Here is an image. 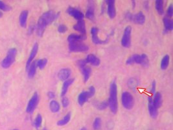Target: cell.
<instances>
[{"label":"cell","instance_id":"obj_37","mask_svg":"<svg viewBox=\"0 0 173 130\" xmlns=\"http://www.w3.org/2000/svg\"><path fill=\"white\" fill-rule=\"evenodd\" d=\"M68 30V27L66 25L60 24L58 27V32L60 33H65Z\"/></svg>","mask_w":173,"mask_h":130},{"label":"cell","instance_id":"obj_33","mask_svg":"<svg viewBox=\"0 0 173 130\" xmlns=\"http://www.w3.org/2000/svg\"><path fill=\"white\" fill-rule=\"evenodd\" d=\"M11 10V7H9L7 4L3 2L0 1V11L8 12Z\"/></svg>","mask_w":173,"mask_h":130},{"label":"cell","instance_id":"obj_25","mask_svg":"<svg viewBox=\"0 0 173 130\" xmlns=\"http://www.w3.org/2000/svg\"><path fill=\"white\" fill-rule=\"evenodd\" d=\"M81 70L82 75H83L84 81L85 83H86V82H87L89 80V79L90 78V75L91 74V68L86 66L85 67L82 68Z\"/></svg>","mask_w":173,"mask_h":130},{"label":"cell","instance_id":"obj_22","mask_svg":"<svg viewBox=\"0 0 173 130\" xmlns=\"http://www.w3.org/2000/svg\"><path fill=\"white\" fill-rule=\"evenodd\" d=\"M86 35H77V34H71L68 37V42H78V41H83L86 40Z\"/></svg>","mask_w":173,"mask_h":130},{"label":"cell","instance_id":"obj_31","mask_svg":"<svg viewBox=\"0 0 173 130\" xmlns=\"http://www.w3.org/2000/svg\"><path fill=\"white\" fill-rule=\"evenodd\" d=\"M47 64H48V59L45 58L39 59L38 60L36 61L37 67L39 68V69L40 70H43L47 65Z\"/></svg>","mask_w":173,"mask_h":130},{"label":"cell","instance_id":"obj_40","mask_svg":"<svg viewBox=\"0 0 173 130\" xmlns=\"http://www.w3.org/2000/svg\"><path fill=\"white\" fill-rule=\"evenodd\" d=\"M156 90V82L155 81H153L151 84V93L155 94Z\"/></svg>","mask_w":173,"mask_h":130},{"label":"cell","instance_id":"obj_39","mask_svg":"<svg viewBox=\"0 0 173 130\" xmlns=\"http://www.w3.org/2000/svg\"><path fill=\"white\" fill-rule=\"evenodd\" d=\"M167 15L168 17H172L173 15V5H170L167 11Z\"/></svg>","mask_w":173,"mask_h":130},{"label":"cell","instance_id":"obj_5","mask_svg":"<svg viewBox=\"0 0 173 130\" xmlns=\"http://www.w3.org/2000/svg\"><path fill=\"white\" fill-rule=\"evenodd\" d=\"M96 94V89L93 86H90L88 91H83L78 95L77 102L79 105L82 106L84 104L87 102L89 98L93 97Z\"/></svg>","mask_w":173,"mask_h":130},{"label":"cell","instance_id":"obj_35","mask_svg":"<svg viewBox=\"0 0 173 130\" xmlns=\"http://www.w3.org/2000/svg\"><path fill=\"white\" fill-rule=\"evenodd\" d=\"M108 106V103L107 101H103V102H100L97 104V108L99 109V110H101V111H103V110H105L106 109L107 107Z\"/></svg>","mask_w":173,"mask_h":130},{"label":"cell","instance_id":"obj_38","mask_svg":"<svg viewBox=\"0 0 173 130\" xmlns=\"http://www.w3.org/2000/svg\"><path fill=\"white\" fill-rule=\"evenodd\" d=\"M69 104V102L68 98L65 97V96L62 97V105L63 106V108H68Z\"/></svg>","mask_w":173,"mask_h":130},{"label":"cell","instance_id":"obj_28","mask_svg":"<svg viewBox=\"0 0 173 130\" xmlns=\"http://www.w3.org/2000/svg\"><path fill=\"white\" fill-rule=\"evenodd\" d=\"M169 60H170V57L169 55H165L163 59H161V65H160V67L161 70H166L167 68L169 66Z\"/></svg>","mask_w":173,"mask_h":130},{"label":"cell","instance_id":"obj_41","mask_svg":"<svg viewBox=\"0 0 173 130\" xmlns=\"http://www.w3.org/2000/svg\"><path fill=\"white\" fill-rule=\"evenodd\" d=\"M35 31V26H30L28 28V35H32L33 33V32Z\"/></svg>","mask_w":173,"mask_h":130},{"label":"cell","instance_id":"obj_42","mask_svg":"<svg viewBox=\"0 0 173 130\" xmlns=\"http://www.w3.org/2000/svg\"><path fill=\"white\" fill-rule=\"evenodd\" d=\"M48 96L50 100H53V99H54V98H55V94H54V93H53V92L50 91L48 93Z\"/></svg>","mask_w":173,"mask_h":130},{"label":"cell","instance_id":"obj_27","mask_svg":"<svg viewBox=\"0 0 173 130\" xmlns=\"http://www.w3.org/2000/svg\"><path fill=\"white\" fill-rule=\"evenodd\" d=\"M49 109L52 113H58L60 109L59 103L56 100H52L49 104Z\"/></svg>","mask_w":173,"mask_h":130},{"label":"cell","instance_id":"obj_36","mask_svg":"<svg viewBox=\"0 0 173 130\" xmlns=\"http://www.w3.org/2000/svg\"><path fill=\"white\" fill-rule=\"evenodd\" d=\"M87 64L88 63H87V62H86V59H81V60H78L77 61V65L78 67H79L81 70L84 67H85Z\"/></svg>","mask_w":173,"mask_h":130},{"label":"cell","instance_id":"obj_45","mask_svg":"<svg viewBox=\"0 0 173 130\" xmlns=\"http://www.w3.org/2000/svg\"><path fill=\"white\" fill-rule=\"evenodd\" d=\"M80 130H87V129H86L85 127H83V128H82Z\"/></svg>","mask_w":173,"mask_h":130},{"label":"cell","instance_id":"obj_16","mask_svg":"<svg viewBox=\"0 0 173 130\" xmlns=\"http://www.w3.org/2000/svg\"><path fill=\"white\" fill-rule=\"evenodd\" d=\"M148 112L150 114V116L152 118H156L158 117V109H157L154 106L152 101V98L151 97L148 98Z\"/></svg>","mask_w":173,"mask_h":130},{"label":"cell","instance_id":"obj_10","mask_svg":"<svg viewBox=\"0 0 173 130\" xmlns=\"http://www.w3.org/2000/svg\"><path fill=\"white\" fill-rule=\"evenodd\" d=\"M98 33L99 29L96 27H93L91 29V39L93 44H105L108 42V37L105 41L101 40L98 37Z\"/></svg>","mask_w":173,"mask_h":130},{"label":"cell","instance_id":"obj_44","mask_svg":"<svg viewBox=\"0 0 173 130\" xmlns=\"http://www.w3.org/2000/svg\"><path fill=\"white\" fill-rule=\"evenodd\" d=\"M2 16H3V13H2V12L1 11H0V18H2Z\"/></svg>","mask_w":173,"mask_h":130},{"label":"cell","instance_id":"obj_43","mask_svg":"<svg viewBox=\"0 0 173 130\" xmlns=\"http://www.w3.org/2000/svg\"><path fill=\"white\" fill-rule=\"evenodd\" d=\"M132 3V4H133V8H134L135 6H136V2L133 1Z\"/></svg>","mask_w":173,"mask_h":130},{"label":"cell","instance_id":"obj_6","mask_svg":"<svg viewBox=\"0 0 173 130\" xmlns=\"http://www.w3.org/2000/svg\"><path fill=\"white\" fill-rule=\"evenodd\" d=\"M68 48L71 52H81L85 53L89 50V46L82 41L68 42Z\"/></svg>","mask_w":173,"mask_h":130},{"label":"cell","instance_id":"obj_9","mask_svg":"<svg viewBox=\"0 0 173 130\" xmlns=\"http://www.w3.org/2000/svg\"><path fill=\"white\" fill-rule=\"evenodd\" d=\"M38 101H39V96L38 93L36 92V93H34L33 96L30 98L28 102L27 106L26 108V112L29 114L33 113L38 105Z\"/></svg>","mask_w":173,"mask_h":130},{"label":"cell","instance_id":"obj_23","mask_svg":"<svg viewBox=\"0 0 173 130\" xmlns=\"http://www.w3.org/2000/svg\"><path fill=\"white\" fill-rule=\"evenodd\" d=\"M37 65H36V60H33L32 63L30 64L29 69L27 70L28 73V77L30 79H32L35 77V75L36 72V69H37Z\"/></svg>","mask_w":173,"mask_h":130},{"label":"cell","instance_id":"obj_15","mask_svg":"<svg viewBox=\"0 0 173 130\" xmlns=\"http://www.w3.org/2000/svg\"><path fill=\"white\" fill-rule=\"evenodd\" d=\"M71 75H72V70L69 68H64L62 69L58 73V78L60 80L65 81L69 79Z\"/></svg>","mask_w":173,"mask_h":130},{"label":"cell","instance_id":"obj_29","mask_svg":"<svg viewBox=\"0 0 173 130\" xmlns=\"http://www.w3.org/2000/svg\"><path fill=\"white\" fill-rule=\"evenodd\" d=\"M71 116H72L71 115V113H68L64 118H62V119H60L57 122V126H63L66 125L68 123H69V122L71 120Z\"/></svg>","mask_w":173,"mask_h":130},{"label":"cell","instance_id":"obj_21","mask_svg":"<svg viewBox=\"0 0 173 130\" xmlns=\"http://www.w3.org/2000/svg\"><path fill=\"white\" fill-rule=\"evenodd\" d=\"M27 18H28V11L26 10L21 11L19 17V23L21 27L23 28L26 27Z\"/></svg>","mask_w":173,"mask_h":130},{"label":"cell","instance_id":"obj_47","mask_svg":"<svg viewBox=\"0 0 173 130\" xmlns=\"http://www.w3.org/2000/svg\"><path fill=\"white\" fill-rule=\"evenodd\" d=\"M43 130H46V129H43Z\"/></svg>","mask_w":173,"mask_h":130},{"label":"cell","instance_id":"obj_24","mask_svg":"<svg viewBox=\"0 0 173 130\" xmlns=\"http://www.w3.org/2000/svg\"><path fill=\"white\" fill-rule=\"evenodd\" d=\"M152 101H153V104L156 108L157 109L160 108L162 105L161 94L160 93H159V92H157V93H156L155 95H154V99H152Z\"/></svg>","mask_w":173,"mask_h":130},{"label":"cell","instance_id":"obj_7","mask_svg":"<svg viewBox=\"0 0 173 130\" xmlns=\"http://www.w3.org/2000/svg\"><path fill=\"white\" fill-rule=\"evenodd\" d=\"M121 102L123 108L127 110H131L134 105V98L129 92L123 93Z\"/></svg>","mask_w":173,"mask_h":130},{"label":"cell","instance_id":"obj_14","mask_svg":"<svg viewBox=\"0 0 173 130\" xmlns=\"http://www.w3.org/2000/svg\"><path fill=\"white\" fill-rule=\"evenodd\" d=\"M130 21L139 25H143L145 22V16L143 12L140 11L134 15L132 14Z\"/></svg>","mask_w":173,"mask_h":130},{"label":"cell","instance_id":"obj_46","mask_svg":"<svg viewBox=\"0 0 173 130\" xmlns=\"http://www.w3.org/2000/svg\"><path fill=\"white\" fill-rule=\"evenodd\" d=\"M13 130H18V129H13Z\"/></svg>","mask_w":173,"mask_h":130},{"label":"cell","instance_id":"obj_26","mask_svg":"<svg viewBox=\"0 0 173 130\" xmlns=\"http://www.w3.org/2000/svg\"><path fill=\"white\" fill-rule=\"evenodd\" d=\"M163 24L166 31H171L173 29V22L172 20L169 19L168 17H165L163 20Z\"/></svg>","mask_w":173,"mask_h":130},{"label":"cell","instance_id":"obj_11","mask_svg":"<svg viewBox=\"0 0 173 130\" xmlns=\"http://www.w3.org/2000/svg\"><path fill=\"white\" fill-rule=\"evenodd\" d=\"M67 12L68 13V14L70 15V16L73 17L77 21L83 20V18L84 17V14L80 10H78L76 8H74V7H68L67 9Z\"/></svg>","mask_w":173,"mask_h":130},{"label":"cell","instance_id":"obj_3","mask_svg":"<svg viewBox=\"0 0 173 130\" xmlns=\"http://www.w3.org/2000/svg\"><path fill=\"white\" fill-rule=\"evenodd\" d=\"M126 64L128 65H130L132 64H138L141 65L144 67H148L149 66V60L148 56L146 54H134L130 57H129L127 61Z\"/></svg>","mask_w":173,"mask_h":130},{"label":"cell","instance_id":"obj_4","mask_svg":"<svg viewBox=\"0 0 173 130\" xmlns=\"http://www.w3.org/2000/svg\"><path fill=\"white\" fill-rule=\"evenodd\" d=\"M17 55V50L16 48H10L7 51V55L2 61V66L4 69L9 68L14 63L16 57Z\"/></svg>","mask_w":173,"mask_h":130},{"label":"cell","instance_id":"obj_32","mask_svg":"<svg viewBox=\"0 0 173 130\" xmlns=\"http://www.w3.org/2000/svg\"><path fill=\"white\" fill-rule=\"evenodd\" d=\"M42 123V117L41 116L40 114H38L36 116L35 122H34V126L35 127L36 129H39L41 127Z\"/></svg>","mask_w":173,"mask_h":130},{"label":"cell","instance_id":"obj_8","mask_svg":"<svg viewBox=\"0 0 173 130\" xmlns=\"http://www.w3.org/2000/svg\"><path fill=\"white\" fill-rule=\"evenodd\" d=\"M132 27L128 26L124 30V33L121 39V44L124 48H129L131 45Z\"/></svg>","mask_w":173,"mask_h":130},{"label":"cell","instance_id":"obj_2","mask_svg":"<svg viewBox=\"0 0 173 130\" xmlns=\"http://www.w3.org/2000/svg\"><path fill=\"white\" fill-rule=\"evenodd\" d=\"M108 106L112 113L116 114L118 110L117 100V86L115 81H114L110 87V96L108 99Z\"/></svg>","mask_w":173,"mask_h":130},{"label":"cell","instance_id":"obj_30","mask_svg":"<svg viewBox=\"0 0 173 130\" xmlns=\"http://www.w3.org/2000/svg\"><path fill=\"white\" fill-rule=\"evenodd\" d=\"M155 7L156 9L160 15H162L164 12L163 9V2L162 0H156L155 2Z\"/></svg>","mask_w":173,"mask_h":130},{"label":"cell","instance_id":"obj_20","mask_svg":"<svg viewBox=\"0 0 173 130\" xmlns=\"http://www.w3.org/2000/svg\"><path fill=\"white\" fill-rule=\"evenodd\" d=\"M86 62L94 66H98L101 64V60L95 55L89 54L86 59Z\"/></svg>","mask_w":173,"mask_h":130},{"label":"cell","instance_id":"obj_1","mask_svg":"<svg viewBox=\"0 0 173 130\" xmlns=\"http://www.w3.org/2000/svg\"><path fill=\"white\" fill-rule=\"evenodd\" d=\"M59 13H55L53 11H48L44 12L38 19L37 24L35 26L36 35L39 37H42L46 27L55 20L58 17Z\"/></svg>","mask_w":173,"mask_h":130},{"label":"cell","instance_id":"obj_19","mask_svg":"<svg viewBox=\"0 0 173 130\" xmlns=\"http://www.w3.org/2000/svg\"><path fill=\"white\" fill-rule=\"evenodd\" d=\"M74 81H75L74 79L69 78L68 80L64 81V83H63L62 87V90H61V96L62 97H64L65 96V95L68 93V89L73 83Z\"/></svg>","mask_w":173,"mask_h":130},{"label":"cell","instance_id":"obj_12","mask_svg":"<svg viewBox=\"0 0 173 130\" xmlns=\"http://www.w3.org/2000/svg\"><path fill=\"white\" fill-rule=\"evenodd\" d=\"M107 4V12L110 18L113 19L116 16V11L115 7L114 0H107L106 1Z\"/></svg>","mask_w":173,"mask_h":130},{"label":"cell","instance_id":"obj_13","mask_svg":"<svg viewBox=\"0 0 173 130\" xmlns=\"http://www.w3.org/2000/svg\"><path fill=\"white\" fill-rule=\"evenodd\" d=\"M38 43H35L33 45V48H32V50H31L30 53L29 55V57L27 60V63H26V70L27 71L28 70L30 64L32 63L35 57H36L37 53H38Z\"/></svg>","mask_w":173,"mask_h":130},{"label":"cell","instance_id":"obj_18","mask_svg":"<svg viewBox=\"0 0 173 130\" xmlns=\"http://www.w3.org/2000/svg\"><path fill=\"white\" fill-rule=\"evenodd\" d=\"M73 28L75 31H77L81 33V35H86V29L85 26V22L83 20L77 21V24L73 26Z\"/></svg>","mask_w":173,"mask_h":130},{"label":"cell","instance_id":"obj_34","mask_svg":"<svg viewBox=\"0 0 173 130\" xmlns=\"http://www.w3.org/2000/svg\"><path fill=\"white\" fill-rule=\"evenodd\" d=\"M101 127V119L97 117L93 122V128L95 130H99Z\"/></svg>","mask_w":173,"mask_h":130},{"label":"cell","instance_id":"obj_17","mask_svg":"<svg viewBox=\"0 0 173 130\" xmlns=\"http://www.w3.org/2000/svg\"><path fill=\"white\" fill-rule=\"evenodd\" d=\"M85 16L90 20H93L94 17H95V7H94V3L93 2H88Z\"/></svg>","mask_w":173,"mask_h":130}]
</instances>
